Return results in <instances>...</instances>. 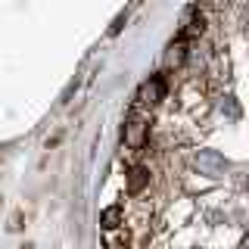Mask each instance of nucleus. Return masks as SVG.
Segmentation results:
<instances>
[{"instance_id": "obj_1", "label": "nucleus", "mask_w": 249, "mask_h": 249, "mask_svg": "<svg viewBox=\"0 0 249 249\" xmlns=\"http://www.w3.org/2000/svg\"><path fill=\"white\" fill-rule=\"evenodd\" d=\"M146 131H150V124H146V119L134 109V112L128 115V128H124V140H128L131 150H140V146H143Z\"/></svg>"}, {"instance_id": "obj_2", "label": "nucleus", "mask_w": 249, "mask_h": 249, "mask_svg": "<svg viewBox=\"0 0 249 249\" xmlns=\"http://www.w3.org/2000/svg\"><path fill=\"white\" fill-rule=\"evenodd\" d=\"M162 93H165V81H162V78H153V81L143 84V90H140V100H143V103H159Z\"/></svg>"}, {"instance_id": "obj_3", "label": "nucleus", "mask_w": 249, "mask_h": 249, "mask_svg": "<svg viewBox=\"0 0 249 249\" xmlns=\"http://www.w3.org/2000/svg\"><path fill=\"white\" fill-rule=\"evenodd\" d=\"M146 181H150V171L137 165L134 171H131V181H128V190H131V193H140V187H143Z\"/></svg>"}, {"instance_id": "obj_4", "label": "nucleus", "mask_w": 249, "mask_h": 249, "mask_svg": "<svg viewBox=\"0 0 249 249\" xmlns=\"http://www.w3.org/2000/svg\"><path fill=\"white\" fill-rule=\"evenodd\" d=\"M119 215H122V209H119V206L106 209V212H103V228H109V231H112V228H115V221H119Z\"/></svg>"}]
</instances>
